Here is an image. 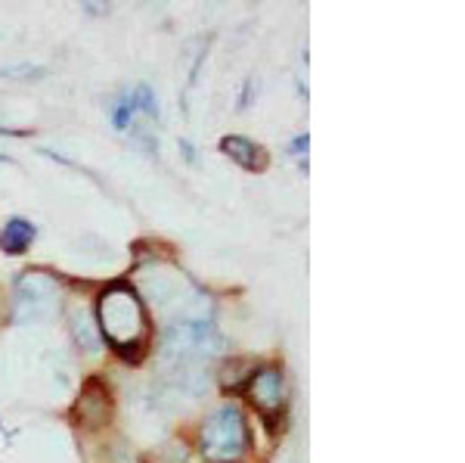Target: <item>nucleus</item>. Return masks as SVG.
I'll list each match as a JSON object with an SVG mask.
<instances>
[{
    "label": "nucleus",
    "instance_id": "1",
    "mask_svg": "<svg viewBox=\"0 0 465 463\" xmlns=\"http://www.w3.org/2000/svg\"><path fill=\"white\" fill-rule=\"evenodd\" d=\"M227 342L214 330L212 320H183V324H168L162 333V361L164 367L177 377V383L199 389L205 383L208 361L223 355Z\"/></svg>",
    "mask_w": 465,
    "mask_h": 463
},
{
    "label": "nucleus",
    "instance_id": "2",
    "mask_svg": "<svg viewBox=\"0 0 465 463\" xmlns=\"http://www.w3.org/2000/svg\"><path fill=\"white\" fill-rule=\"evenodd\" d=\"M96 320H100L103 339L124 357H140V348L146 342L149 320L143 298L137 296V289L127 283H115L96 302Z\"/></svg>",
    "mask_w": 465,
    "mask_h": 463
},
{
    "label": "nucleus",
    "instance_id": "3",
    "mask_svg": "<svg viewBox=\"0 0 465 463\" xmlns=\"http://www.w3.org/2000/svg\"><path fill=\"white\" fill-rule=\"evenodd\" d=\"M143 287L153 305L159 308L171 324H183V320H208V296L183 277V271L174 267H155L153 274H143Z\"/></svg>",
    "mask_w": 465,
    "mask_h": 463
},
{
    "label": "nucleus",
    "instance_id": "4",
    "mask_svg": "<svg viewBox=\"0 0 465 463\" xmlns=\"http://www.w3.org/2000/svg\"><path fill=\"white\" fill-rule=\"evenodd\" d=\"M199 442H202V454L214 463L242 458V454L249 451V427H245V417L232 405L214 410V414L202 423Z\"/></svg>",
    "mask_w": 465,
    "mask_h": 463
},
{
    "label": "nucleus",
    "instance_id": "5",
    "mask_svg": "<svg viewBox=\"0 0 465 463\" xmlns=\"http://www.w3.org/2000/svg\"><path fill=\"white\" fill-rule=\"evenodd\" d=\"M56 280L44 271H25L13 287V320L16 324H37L50 317L56 308Z\"/></svg>",
    "mask_w": 465,
    "mask_h": 463
},
{
    "label": "nucleus",
    "instance_id": "6",
    "mask_svg": "<svg viewBox=\"0 0 465 463\" xmlns=\"http://www.w3.org/2000/svg\"><path fill=\"white\" fill-rule=\"evenodd\" d=\"M249 398L267 420H273V417L286 408V379H282V373L276 367H264V370L252 373Z\"/></svg>",
    "mask_w": 465,
    "mask_h": 463
},
{
    "label": "nucleus",
    "instance_id": "7",
    "mask_svg": "<svg viewBox=\"0 0 465 463\" xmlns=\"http://www.w3.org/2000/svg\"><path fill=\"white\" fill-rule=\"evenodd\" d=\"M221 149L232 162H239L245 171H264L267 168V149L252 144L249 137H223Z\"/></svg>",
    "mask_w": 465,
    "mask_h": 463
},
{
    "label": "nucleus",
    "instance_id": "8",
    "mask_svg": "<svg viewBox=\"0 0 465 463\" xmlns=\"http://www.w3.org/2000/svg\"><path fill=\"white\" fill-rule=\"evenodd\" d=\"M78 417L87 427H100L109 417V392L100 383H87V389L78 401Z\"/></svg>",
    "mask_w": 465,
    "mask_h": 463
},
{
    "label": "nucleus",
    "instance_id": "9",
    "mask_svg": "<svg viewBox=\"0 0 465 463\" xmlns=\"http://www.w3.org/2000/svg\"><path fill=\"white\" fill-rule=\"evenodd\" d=\"M35 240V224L25 218H10L0 230V249L10 252V256H22V252L32 246Z\"/></svg>",
    "mask_w": 465,
    "mask_h": 463
},
{
    "label": "nucleus",
    "instance_id": "10",
    "mask_svg": "<svg viewBox=\"0 0 465 463\" xmlns=\"http://www.w3.org/2000/svg\"><path fill=\"white\" fill-rule=\"evenodd\" d=\"M72 333H74V342H78L84 352H96V346H100V336H96L94 324H90L87 311H74L72 315Z\"/></svg>",
    "mask_w": 465,
    "mask_h": 463
}]
</instances>
